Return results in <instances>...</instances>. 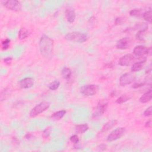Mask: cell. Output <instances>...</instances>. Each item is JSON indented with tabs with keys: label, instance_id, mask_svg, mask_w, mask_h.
<instances>
[{
	"label": "cell",
	"instance_id": "obj_30",
	"mask_svg": "<svg viewBox=\"0 0 152 152\" xmlns=\"http://www.w3.org/2000/svg\"><path fill=\"white\" fill-rule=\"evenodd\" d=\"M125 19L124 17H118L115 21V24L116 25H121L124 23Z\"/></svg>",
	"mask_w": 152,
	"mask_h": 152
},
{
	"label": "cell",
	"instance_id": "obj_17",
	"mask_svg": "<svg viewBox=\"0 0 152 152\" xmlns=\"http://www.w3.org/2000/svg\"><path fill=\"white\" fill-rule=\"evenodd\" d=\"M146 60H145L134 63L131 68V70L133 73V72H137L142 70L144 67V65H145V64L146 62Z\"/></svg>",
	"mask_w": 152,
	"mask_h": 152
},
{
	"label": "cell",
	"instance_id": "obj_20",
	"mask_svg": "<svg viewBox=\"0 0 152 152\" xmlns=\"http://www.w3.org/2000/svg\"><path fill=\"white\" fill-rule=\"evenodd\" d=\"M29 31L26 28H21L19 31L18 37L20 40H23L27 38L29 36Z\"/></svg>",
	"mask_w": 152,
	"mask_h": 152
},
{
	"label": "cell",
	"instance_id": "obj_10",
	"mask_svg": "<svg viewBox=\"0 0 152 152\" xmlns=\"http://www.w3.org/2000/svg\"><path fill=\"white\" fill-rule=\"evenodd\" d=\"M131 44L132 41L130 37H123L117 41L116 47L118 50H125L129 48V47L131 45Z\"/></svg>",
	"mask_w": 152,
	"mask_h": 152
},
{
	"label": "cell",
	"instance_id": "obj_1",
	"mask_svg": "<svg viewBox=\"0 0 152 152\" xmlns=\"http://www.w3.org/2000/svg\"><path fill=\"white\" fill-rule=\"evenodd\" d=\"M39 51L42 57L46 59H51L52 57L54 52V41L48 36L44 35L40 39Z\"/></svg>",
	"mask_w": 152,
	"mask_h": 152
},
{
	"label": "cell",
	"instance_id": "obj_3",
	"mask_svg": "<svg viewBox=\"0 0 152 152\" xmlns=\"http://www.w3.org/2000/svg\"><path fill=\"white\" fill-rule=\"evenodd\" d=\"M50 106V103L46 101H43L39 103L33 108L31 109L29 113V116L31 118H34L42 114Z\"/></svg>",
	"mask_w": 152,
	"mask_h": 152
},
{
	"label": "cell",
	"instance_id": "obj_14",
	"mask_svg": "<svg viewBox=\"0 0 152 152\" xmlns=\"http://www.w3.org/2000/svg\"><path fill=\"white\" fill-rule=\"evenodd\" d=\"M152 98V90L150 89L147 92L144 93L139 99L140 102L141 103H146L150 102Z\"/></svg>",
	"mask_w": 152,
	"mask_h": 152
},
{
	"label": "cell",
	"instance_id": "obj_2",
	"mask_svg": "<svg viewBox=\"0 0 152 152\" xmlns=\"http://www.w3.org/2000/svg\"><path fill=\"white\" fill-rule=\"evenodd\" d=\"M65 39L69 41H73L77 43H83L87 41L88 36L87 34L79 31L68 33L65 36Z\"/></svg>",
	"mask_w": 152,
	"mask_h": 152
},
{
	"label": "cell",
	"instance_id": "obj_19",
	"mask_svg": "<svg viewBox=\"0 0 152 152\" xmlns=\"http://www.w3.org/2000/svg\"><path fill=\"white\" fill-rule=\"evenodd\" d=\"M61 75L62 77L66 80H69L71 76V70L68 67L63 68L61 70Z\"/></svg>",
	"mask_w": 152,
	"mask_h": 152
},
{
	"label": "cell",
	"instance_id": "obj_4",
	"mask_svg": "<svg viewBox=\"0 0 152 152\" xmlns=\"http://www.w3.org/2000/svg\"><path fill=\"white\" fill-rule=\"evenodd\" d=\"M99 86L96 84H86L83 86L80 90V93L86 96H93L97 93Z\"/></svg>",
	"mask_w": 152,
	"mask_h": 152
},
{
	"label": "cell",
	"instance_id": "obj_27",
	"mask_svg": "<svg viewBox=\"0 0 152 152\" xmlns=\"http://www.w3.org/2000/svg\"><path fill=\"white\" fill-rule=\"evenodd\" d=\"M145 31H143V30H140L136 34V38H137L138 40L140 41H143L144 39H145Z\"/></svg>",
	"mask_w": 152,
	"mask_h": 152
},
{
	"label": "cell",
	"instance_id": "obj_8",
	"mask_svg": "<svg viewBox=\"0 0 152 152\" xmlns=\"http://www.w3.org/2000/svg\"><path fill=\"white\" fill-rule=\"evenodd\" d=\"M3 5L7 9L14 11H19L22 9L21 4L17 0L5 1L4 2Z\"/></svg>",
	"mask_w": 152,
	"mask_h": 152
},
{
	"label": "cell",
	"instance_id": "obj_12",
	"mask_svg": "<svg viewBox=\"0 0 152 152\" xmlns=\"http://www.w3.org/2000/svg\"><path fill=\"white\" fill-rule=\"evenodd\" d=\"M18 85L21 89H29L34 85V80L31 77L25 78L19 82Z\"/></svg>",
	"mask_w": 152,
	"mask_h": 152
},
{
	"label": "cell",
	"instance_id": "obj_32",
	"mask_svg": "<svg viewBox=\"0 0 152 152\" xmlns=\"http://www.w3.org/2000/svg\"><path fill=\"white\" fill-rule=\"evenodd\" d=\"M151 110H152L151 106H149V108H147L146 109V110L144 112V113H143L144 116L146 117H150L151 115Z\"/></svg>",
	"mask_w": 152,
	"mask_h": 152
},
{
	"label": "cell",
	"instance_id": "obj_38",
	"mask_svg": "<svg viewBox=\"0 0 152 152\" xmlns=\"http://www.w3.org/2000/svg\"><path fill=\"white\" fill-rule=\"evenodd\" d=\"M31 136H32V135H31V134H27L25 135V137H26L27 139H30V138H31Z\"/></svg>",
	"mask_w": 152,
	"mask_h": 152
},
{
	"label": "cell",
	"instance_id": "obj_25",
	"mask_svg": "<svg viewBox=\"0 0 152 152\" xmlns=\"http://www.w3.org/2000/svg\"><path fill=\"white\" fill-rule=\"evenodd\" d=\"M135 27L137 29H139V31L143 30V31H146L149 28V26L147 24L145 23H139L136 24Z\"/></svg>",
	"mask_w": 152,
	"mask_h": 152
},
{
	"label": "cell",
	"instance_id": "obj_35",
	"mask_svg": "<svg viewBox=\"0 0 152 152\" xmlns=\"http://www.w3.org/2000/svg\"><path fill=\"white\" fill-rule=\"evenodd\" d=\"M144 84H145V83H134L132 87L133 88V89H138V88H140L141 87H143L144 86Z\"/></svg>",
	"mask_w": 152,
	"mask_h": 152
},
{
	"label": "cell",
	"instance_id": "obj_5",
	"mask_svg": "<svg viewBox=\"0 0 152 152\" xmlns=\"http://www.w3.org/2000/svg\"><path fill=\"white\" fill-rule=\"evenodd\" d=\"M126 130L124 127H119L112 131L107 137L106 141L112 142L121 139L125 133Z\"/></svg>",
	"mask_w": 152,
	"mask_h": 152
},
{
	"label": "cell",
	"instance_id": "obj_26",
	"mask_svg": "<svg viewBox=\"0 0 152 152\" xmlns=\"http://www.w3.org/2000/svg\"><path fill=\"white\" fill-rule=\"evenodd\" d=\"M10 42H11V40L10 39H5L4 41H2L1 45H2V50L3 51H5L9 48L10 45Z\"/></svg>",
	"mask_w": 152,
	"mask_h": 152
},
{
	"label": "cell",
	"instance_id": "obj_11",
	"mask_svg": "<svg viewBox=\"0 0 152 152\" xmlns=\"http://www.w3.org/2000/svg\"><path fill=\"white\" fill-rule=\"evenodd\" d=\"M134 60V56L133 54H128L123 56L121 58H120V59L118 61V64L119 66L124 67L129 66L133 62Z\"/></svg>",
	"mask_w": 152,
	"mask_h": 152
},
{
	"label": "cell",
	"instance_id": "obj_16",
	"mask_svg": "<svg viewBox=\"0 0 152 152\" xmlns=\"http://www.w3.org/2000/svg\"><path fill=\"white\" fill-rule=\"evenodd\" d=\"M118 123V121L115 119L114 120H111V121H109L107 122L105 125H104L102 129V132H106L109 131V130L112 129V128H114Z\"/></svg>",
	"mask_w": 152,
	"mask_h": 152
},
{
	"label": "cell",
	"instance_id": "obj_18",
	"mask_svg": "<svg viewBox=\"0 0 152 152\" xmlns=\"http://www.w3.org/2000/svg\"><path fill=\"white\" fill-rule=\"evenodd\" d=\"M89 126H88V125L86 124L77 125L75 127V131L77 134H83L89 130Z\"/></svg>",
	"mask_w": 152,
	"mask_h": 152
},
{
	"label": "cell",
	"instance_id": "obj_9",
	"mask_svg": "<svg viewBox=\"0 0 152 152\" xmlns=\"http://www.w3.org/2000/svg\"><path fill=\"white\" fill-rule=\"evenodd\" d=\"M133 54L134 55L137 57H141L145 55H150L151 54V47L147 48L145 46L138 45L136 46L133 50Z\"/></svg>",
	"mask_w": 152,
	"mask_h": 152
},
{
	"label": "cell",
	"instance_id": "obj_33",
	"mask_svg": "<svg viewBox=\"0 0 152 152\" xmlns=\"http://www.w3.org/2000/svg\"><path fill=\"white\" fill-rule=\"evenodd\" d=\"M106 148H107V146L105 144H100V145L97 146L96 150L99 151H103L106 150Z\"/></svg>",
	"mask_w": 152,
	"mask_h": 152
},
{
	"label": "cell",
	"instance_id": "obj_21",
	"mask_svg": "<svg viewBox=\"0 0 152 152\" xmlns=\"http://www.w3.org/2000/svg\"><path fill=\"white\" fill-rule=\"evenodd\" d=\"M131 97L129 94H123L117 99L116 103L118 104H123L127 101H129L130 99H131Z\"/></svg>",
	"mask_w": 152,
	"mask_h": 152
},
{
	"label": "cell",
	"instance_id": "obj_36",
	"mask_svg": "<svg viewBox=\"0 0 152 152\" xmlns=\"http://www.w3.org/2000/svg\"><path fill=\"white\" fill-rule=\"evenodd\" d=\"M145 127L147 128H149V129H150V128L151 127V119L148 120V121L146 123Z\"/></svg>",
	"mask_w": 152,
	"mask_h": 152
},
{
	"label": "cell",
	"instance_id": "obj_29",
	"mask_svg": "<svg viewBox=\"0 0 152 152\" xmlns=\"http://www.w3.org/2000/svg\"><path fill=\"white\" fill-rule=\"evenodd\" d=\"M70 140L72 143H74V145H77V144L78 143L80 140H79L78 135L76 134H74V135H73L72 136H71V137H70Z\"/></svg>",
	"mask_w": 152,
	"mask_h": 152
},
{
	"label": "cell",
	"instance_id": "obj_34",
	"mask_svg": "<svg viewBox=\"0 0 152 152\" xmlns=\"http://www.w3.org/2000/svg\"><path fill=\"white\" fill-rule=\"evenodd\" d=\"M12 61H13V57H7V58L4 59V62L7 66L10 65L12 62Z\"/></svg>",
	"mask_w": 152,
	"mask_h": 152
},
{
	"label": "cell",
	"instance_id": "obj_24",
	"mask_svg": "<svg viewBox=\"0 0 152 152\" xmlns=\"http://www.w3.org/2000/svg\"><path fill=\"white\" fill-rule=\"evenodd\" d=\"M60 86V82L58 80H54L50 83L48 85V88L51 90H57Z\"/></svg>",
	"mask_w": 152,
	"mask_h": 152
},
{
	"label": "cell",
	"instance_id": "obj_23",
	"mask_svg": "<svg viewBox=\"0 0 152 152\" xmlns=\"http://www.w3.org/2000/svg\"><path fill=\"white\" fill-rule=\"evenodd\" d=\"M151 16H152L151 10H149L144 12L143 14V19L149 23H151Z\"/></svg>",
	"mask_w": 152,
	"mask_h": 152
},
{
	"label": "cell",
	"instance_id": "obj_6",
	"mask_svg": "<svg viewBox=\"0 0 152 152\" xmlns=\"http://www.w3.org/2000/svg\"><path fill=\"white\" fill-rule=\"evenodd\" d=\"M135 80V76L130 73H127L123 74L119 78V85L124 87L133 83Z\"/></svg>",
	"mask_w": 152,
	"mask_h": 152
},
{
	"label": "cell",
	"instance_id": "obj_28",
	"mask_svg": "<svg viewBox=\"0 0 152 152\" xmlns=\"http://www.w3.org/2000/svg\"><path fill=\"white\" fill-rule=\"evenodd\" d=\"M9 89H7V88H5V89H3L2 91H1V101H3L8 96V94H9Z\"/></svg>",
	"mask_w": 152,
	"mask_h": 152
},
{
	"label": "cell",
	"instance_id": "obj_7",
	"mask_svg": "<svg viewBox=\"0 0 152 152\" xmlns=\"http://www.w3.org/2000/svg\"><path fill=\"white\" fill-rule=\"evenodd\" d=\"M108 104V102L105 100H101L100 101H99L94 109V113L93 114V117H98L103 115L107 109Z\"/></svg>",
	"mask_w": 152,
	"mask_h": 152
},
{
	"label": "cell",
	"instance_id": "obj_22",
	"mask_svg": "<svg viewBox=\"0 0 152 152\" xmlns=\"http://www.w3.org/2000/svg\"><path fill=\"white\" fill-rule=\"evenodd\" d=\"M143 13H144V12L143 11V10L141 9H133V10L130 11V15H131V16L140 17H143Z\"/></svg>",
	"mask_w": 152,
	"mask_h": 152
},
{
	"label": "cell",
	"instance_id": "obj_37",
	"mask_svg": "<svg viewBox=\"0 0 152 152\" xmlns=\"http://www.w3.org/2000/svg\"><path fill=\"white\" fill-rule=\"evenodd\" d=\"M106 67L108 68H112L114 67V64L112 62H110V63H108L106 64Z\"/></svg>",
	"mask_w": 152,
	"mask_h": 152
},
{
	"label": "cell",
	"instance_id": "obj_13",
	"mask_svg": "<svg viewBox=\"0 0 152 152\" xmlns=\"http://www.w3.org/2000/svg\"><path fill=\"white\" fill-rule=\"evenodd\" d=\"M65 16L68 21L70 23L74 22L76 19V13L72 7H67L65 11Z\"/></svg>",
	"mask_w": 152,
	"mask_h": 152
},
{
	"label": "cell",
	"instance_id": "obj_31",
	"mask_svg": "<svg viewBox=\"0 0 152 152\" xmlns=\"http://www.w3.org/2000/svg\"><path fill=\"white\" fill-rule=\"evenodd\" d=\"M50 133H51V129L50 128H46V129L44 131L43 134H42V136L45 138V139H47L49 137V136L50 135Z\"/></svg>",
	"mask_w": 152,
	"mask_h": 152
},
{
	"label": "cell",
	"instance_id": "obj_15",
	"mask_svg": "<svg viewBox=\"0 0 152 152\" xmlns=\"http://www.w3.org/2000/svg\"><path fill=\"white\" fill-rule=\"evenodd\" d=\"M67 113V111L66 110H61L55 112L53 113L51 116V118L54 121H58V120L61 119L64 117L66 115Z\"/></svg>",
	"mask_w": 152,
	"mask_h": 152
}]
</instances>
